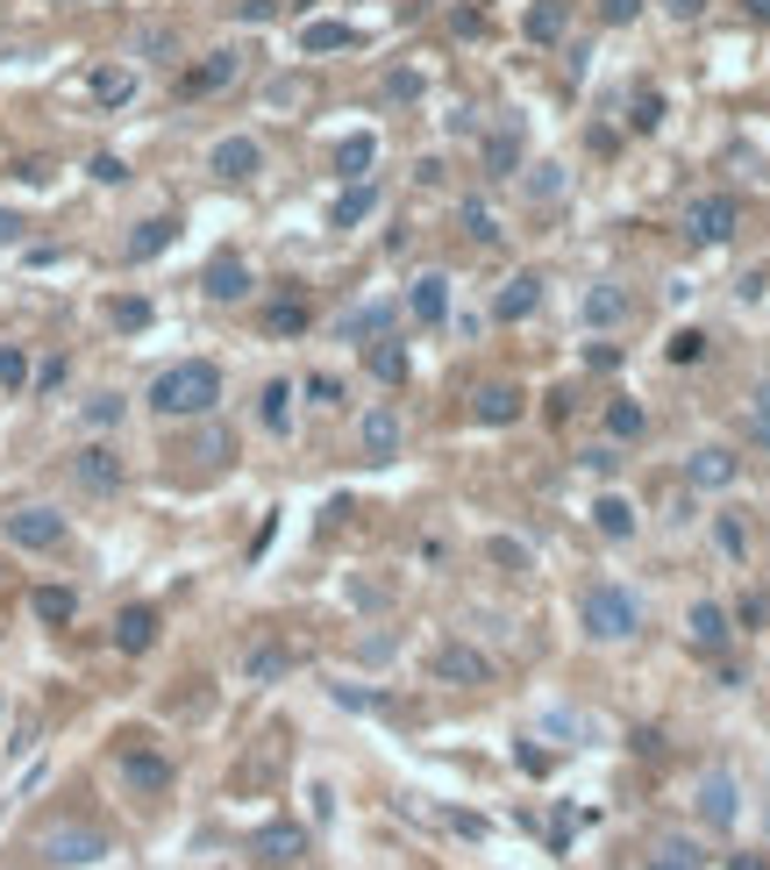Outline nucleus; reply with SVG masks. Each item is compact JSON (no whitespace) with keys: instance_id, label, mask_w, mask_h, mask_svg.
Returning <instances> with one entry per match:
<instances>
[{"instance_id":"27","label":"nucleus","mask_w":770,"mask_h":870,"mask_svg":"<svg viewBox=\"0 0 770 870\" xmlns=\"http://www.w3.org/2000/svg\"><path fill=\"white\" fill-rule=\"evenodd\" d=\"M371 164H379V137H343L336 143V178H350V186H357Z\"/></svg>"},{"instance_id":"3","label":"nucleus","mask_w":770,"mask_h":870,"mask_svg":"<svg viewBox=\"0 0 770 870\" xmlns=\"http://www.w3.org/2000/svg\"><path fill=\"white\" fill-rule=\"evenodd\" d=\"M108 849H115V842L94 828V820H51V828L36 835V857L57 863V870H86V863L108 857Z\"/></svg>"},{"instance_id":"57","label":"nucleus","mask_w":770,"mask_h":870,"mask_svg":"<svg viewBox=\"0 0 770 870\" xmlns=\"http://www.w3.org/2000/svg\"><path fill=\"white\" fill-rule=\"evenodd\" d=\"M671 14H677V22H699V14H706V0H671Z\"/></svg>"},{"instance_id":"4","label":"nucleus","mask_w":770,"mask_h":870,"mask_svg":"<svg viewBox=\"0 0 770 870\" xmlns=\"http://www.w3.org/2000/svg\"><path fill=\"white\" fill-rule=\"evenodd\" d=\"M0 535H8L14 550H57L65 543V514H57V507H8V514H0Z\"/></svg>"},{"instance_id":"39","label":"nucleus","mask_w":770,"mask_h":870,"mask_svg":"<svg viewBox=\"0 0 770 870\" xmlns=\"http://www.w3.org/2000/svg\"><path fill=\"white\" fill-rule=\"evenodd\" d=\"M714 543H720V550H728V557H735V564H742V557H749V529H742V521H735V514H714Z\"/></svg>"},{"instance_id":"29","label":"nucleus","mask_w":770,"mask_h":870,"mask_svg":"<svg viewBox=\"0 0 770 870\" xmlns=\"http://www.w3.org/2000/svg\"><path fill=\"white\" fill-rule=\"evenodd\" d=\"M257 422H264L271 435H285V428H293V385H285V379H271L264 393H257Z\"/></svg>"},{"instance_id":"50","label":"nucleus","mask_w":770,"mask_h":870,"mask_svg":"<svg viewBox=\"0 0 770 870\" xmlns=\"http://www.w3.org/2000/svg\"><path fill=\"white\" fill-rule=\"evenodd\" d=\"M386 322H392V307H365V314L343 322V336H371V328H386Z\"/></svg>"},{"instance_id":"38","label":"nucleus","mask_w":770,"mask_h":870,"mask_svg":"<svg viewBox=\"0 0 770 870\" xmlns=\"http://www.w3.org/2000/svg\"><path fill=\"white\" fill-rule=\"evenodd\" d=\"M0 385H8V393H22V385H29V350H22V342H0Z\"/></svg>"},{"instance_id":"19","label":"nucleus","mask_w":770,"mask_h":870,"mask_svg":"<svg viewBox=\"0 0 770 870\" xmlns=\"http://www.w3.org/2000/svg\"><path fill=\"white\" fill-rule=\"evenodd\" d=\"M521 150H528V137H521V122L507 115V122L486 137V172L492 178H513V172H521Z\"/></svg>"},{"instance_id":"21","label":"nucleus","mask_w":770,"mask_h":870,"mask_svg":"<svg viewBox=\"0 0 770 870\" xmlns=\"http://www.w3.org/2000/svg\"><path fill=\"white\" fill-rule=\"evenodd\" d=\"M699 820H706V828H728V820H735V777L728 771H706L699 777Z\"/></svg>"},{"instance_id":"36","label":"nucleus","mask_w":770,"mask_h":870,"mask_svg":"<svg viewBox=\"0 0 770 870\" xmlns=\"http://www.w3.org/2000/svg\"><path fill=\"white\" fill-rule=\"evenodd\" d=\"M642 428H649V414L636 407V400H614V407H607V435H614V443H636Z\"/></svg>"},{"instance_id":"18","label":"nucleus","mask_w":770,"mask_h":870,"mask_svg":"<svg viewBox=\"0 0 770 870\" xmlns=\"http://www.w3.org/2000/svg\"><path fill=\"white\" fill-rule=\"evenodd\" d=\"M471 414H478V422H486V428H513V422H521V385H478V400H471Z\"/></svg>"},{"instance_id":"41","label":"nucleus","mask_w":770,"mask_h":870,"mask_svg":"<svg viewBox=\"0 0 770 870\" xmlns=\"http://www.w3.org/2000/svg\"><path fill=\"white\" fill-rule=\"evenodd\" d=\"M749 435H757V443L770 449V379L757 385V393H749Z\"/></svg>"},{"instance_id":"58","label":"nucleus","mask_w":770,"mask_h":870,"mask_svg":"<svg viewBox=\"0 0 770 870\" xmlns=\"http://www.w3.org/2000/svg\"><path fill=\"white\" fill-rule=\"evenodd\" d=\"M742 8H749V14H757V22H770V0H742Z\"/></svg>"},{"instance_id":"53","label":"nucleus","mask_w":770,"mask_h":870,"mask_svg":"<svg viewBox=\"0 0 770 870\" xmlns=\"http://www.w3.org/2000/svg\"><path fill=\"white\" fill-rule=\"evenodd\" d=\"M585 365H593V371H614V365H621V350H614V342H593V350H585Z\"/></svg>"},{"instance_id":"40","label":"nucleus","mask_w":770,"mask_h":870,"mask_svg":"<svg viewBox=\"0 0 770 870\" xmlns=\"http://www.w3.org/2000/svg\"><path fill=\"white\" fill-rule=\"evenodd\" d=\"M122 422V393H94L86 400V428H115Z\"/></svg>"},{"instance_id":"6","label":"nucleus","mask_w":770,"mask_h":870,"mask_svg":"<svg viewBox=\"0 0 770 870\" xmlns=\"http://www.w3.org/2000/svg\"><path fill=\"white\" fill-rule=\"evenodd\" d=\"M236 72H243V51H207L193 72H178V100H215V94H229Z\"/></svg>"},{"instance_id":"48","label":"nucleus","mask_w":770,"mask_h":870,"mask_svg":"<svg viewBox=\"0 0 770 870\" xmlns=\"http://www.w3.org/2000/svg\"><path fill=\"white\" fill-rule=\"evenodd\" d=\"M115 328H150V300H115Z\"/></svg>"},{"instance_id":"12","label":"nucleus","mask_w":770,"mask_h":870,"mask_svg":"<svg viewBox=\"0 0 770 870\" xmlns=\"http://www.w3.org/2000/svg\"><path fill=\"white\" fill-rule=\"evenodd\" d=\"M521 36L535 43V51H556V43L571 36V0H528V14H521Z\"/></svg>"},{"instance_id":"25","label":"nucleus","mask_w":770,"mask_h":870,"mask_svg":"<svg viewBox=\"0 0 770 870\" xmlns=\"http://www.w3.org/2000/svg\"><path fill=\"white\" fill-rule=\"evenodd\" d=\"M86 94H94L100 108H129V100H135V72H122V65H100L94 79H86Z\"/></svg>"},{"instance_id":"2","label":"nucleus","mask_w":770,"mask_h":870,"mask_svg":"<svg viewBox=\"0 0 770 870\" xmlns=\"http://www.w3.org/2000/svg\"><path fill=\"white\" fill-rule=\"evenodd\" d=\"M578 613H585V635L593 642H636L642 635V599L628 585H585Z\"/></svg>"},{"instance_id":"26","label":"nucleus","mask_w":770,"mask_h":870,"mask_svg":"<svg viewBox=\"0 0 770 870\" xmlns=\"http://www.w3.org/2000/svg\"><path fill=\"white\" fill-rule=\"evenodd\" d=\"M371 207H379V186H371V178H357V186L343 193L336 207H328V229H357V221H365Z\"/></svg>"},{"instance_id":"56","label":"nucleus","mask_w":770,"mask_h":870,"mask_svg":"<svg viewBox=\"0 0 770 870\" xmlns=\"http://www.w3.org/2000/svg\"><path fill=\"white\" fill-rule=\"evenodd\" d=\"M0 243H22V215H8V207H0Z\"/></svg>"},{"instance_id":"24","label":"nucleus","mask_w":770,"mask_h":870,"mask_svg":"<svg viewBox=\"0 0 770 870\" xmlns=\"http://www.w3.org/2000/svg\"><path fill=\"white\" fill-rule=\"evenodd\" d=\"M172 243H178V221H172V215H150V221H135V236H129V264L158 258V250H172Z\"/></svg>"},{"instance_id":"7","label":"nucleus","mask_w":770,"mask_h":870,"mask_svg":"<svg viewBox=\"0 0 770 870\" xmlns=\"http://www.w3.org/2000/svg\"><path fill=\"white\" fill-rule=\"evenodd\" d=\"M72 486H79V492H100V500H108V492H122V486H129V464L115 457L108 443H86L79 457H72Z\"/></svg>"},{"instance_id":"1","label":"nucleus","mask_w":770,"mask_h":870,"mask_svg":"<svg viewBox=\"0 0 770 870\" xmlns=\"http://www.w3.org/2000/svg\"><path fill=\"white\" fill-rule=\"evenodd\" d=\"M215 400H221V371L207 365V357L164 365L158 379H150V414H164V422H193V414H215Z\"/></svg>"},{"instance_id":"5","label":"nucleus","mask_w":770,"mask_h":870,"mask_svg":"<svg viewBox=\"0 0 770 870\" xmlns=\"http://www.w3.org/2000/svg\"><path fill=\"white\" fill-rule=\"evenodd\" d=\"M735 221H742L735 193H699V200L685 207V236H692V243H728Z\"/></svg>"},{"instance_id":"13","label":"nucleus","mask_w":770,"mask_h":870,"mask_svg":"<svg viewBox=\"0 0 770 870\" xmlns=\"http://www.w3.org/2000/svg\"><path fill=\"white\" fill-rule=\"evenodd\" d=\"M735 471H742V457H735V449H720V443L692 449V464H685L692 492H728V486H735Z\"/></svg>"},{"instance_id":"10","label":"nucleus","mask_w":770,"mask_h":870,"mask_svg":"<svg viewBox=\"0 0 770 870\" xmlns=\"http://www.w3.org/2000/svg\"><path fill=\"white\" fill-rule=\"evenodd\" d=\"M250 264L236 258V250H215V258H207V272H200V293L207 300H221V307H236V300H250Z\"/></svg>"},{"instance_id":"8","label":"nucleus","mask_w":770,"mask_h":870,"mask_svg":"<svg viewBox=\"0 0 770 870\" xmlns=\"http://www.w3.org/2000/svg\"><path fill=\"white\" fill-rule=\"evenodd\" d=\"M429 678L435 685H492V656L464 650V642H435L429 650Z\"/></svg>"},{"instance_id":"17","label":"nucleus","mask_w":770,"mask_h":870,"mask_svg":"<svg viewBox=\"0 0 770 870\" xmlns=\"http://www.w3.org/2000/svg\"><path fill=\"white\" fill-rule=\"evenodd\" d=\"M685 635L699 642V650H728V635H735L728 607H720V599H692V613H685Z\"/></svg>"},{"instance_id":"55","label":"nucleus","mask_w":770,"mask_h":870,"mask_svg":"<svg viewBox=\"0 0 770 870\" xmlns=\"http://www.w3.org/2000/svg\"><path fill=\"white\" fill-rule=\"evenodd\" d=\"M449 820V828H457V835H471V842H478V835H486V820H478V814H443Z\"/></svg>"},{"instance_id":"30","label":"nucleus","mask_w":770,"mask_h":870,"mask_svg":"<svg viewBox=\"0 0 770 870\" xmlns=\"http://www.w3.org/2000/svg\"><path fill=\"white\" fill-rule=\"evenodd\" d=\"M285 671H293V650H279V642H257V650L243 656L250 685H271V678H285Z\"/></svg>"},{"instance_id":"47","label":"nucleus","mask_w":770,"mask_h":870,"mask_svg":"<svg viewBox=\"0 0 770 870\" xmlns=\"http://www.w3.org/2000/svg\"><path fill=\"white\" fill-rule=\"evenodd\" d=\"M486 557H492V564H507V572H528V550L513 543V535H492V543H486Z\"/></svg>"},{"instance_id":"20","label":"nucleus","mask_w":770,"mask_h":870,"mask_svg":"<svg viewBox=\"0 0 770 870\" xmlns=\"http://www.w3.org/2000/svg\"><path fill=\"white\" fill-rule=\"evenodd\" d=\"M158 642V607H122L115 613V650L122 656H143Z\"/></svg>"},{"instance_id":"54","label":"nucleus","mask_w":770,"mask_h":870,"mask_svg":"<svg viewBox=\"0 0 770 870\" xmlns=\"http://www.w3.org/2000/svg\"><path fill=\"white\" fill-rule=\"evenodd\" d=\"M343 707H386V693H357V685H336Z\"/></svg>"},{"instance_id":"22","label":"nucleus","mask_w":770,"mask_h":870,"mask_svg":"<svg viewBox=\"0 0 770 870\" xmlns=\"http://www.w3.org/2000/svg\"><path fill=\"white\" fill-rule=\"evenodd\" d=\"M406 307H414V322H443V314H449V279L443 272H421L414 279V293H406Z\"/></svg>"},{"instance_id":"37","label":"nucleus","mask_w":770,"mask_h":870,"mask_svg":"<svg viewBox=\"0 0 770 870\" xmlns=\"http://www.w3.org/2000/svg\"><path fill=\"white\" fill-rule=\"evenodd\" d=\"M264 328H271V336H300V328H307V307H300V300H271Z\"/></svg>"},{"instance_id":"33","label":"nucleus","mask_w":770,"mask_h":870,"mask_svg":"<svg viewBox=\"0 0 770 870\" xmlns=\"http://www.w3.org/2000/svg\"><path fill=\"white\" fill-rule=\"evenodd\" d=\"M365 365H371V379H386V385H400L406 379V350H400V342H371V350H365Z\"/></svg>"},{"instance_id":"23","label":"nucleus","mask_w":770,"mask_h":870,"mask_svg":"<svg viewBox=\"0 0 770 870\" xmlns=\"http://www.w3.org/2000/svg\"><path fill=\"white\" fill-rule=\"evenodd\" d=\"M593 529L607 535V543H628V535H636V507H628L621 492H599L593 500Z\"/></svg>"},{"instance_id":"51","label":"nucleus","mask_w":770,"mask_h":870,"mask_svg":"<svg viewBox=\"0 0 770 870\" xmlns=\"http://www.w3.org/2000/svg\"><path fill=\"white\" fill-rule=\"evenodd\" d=\"M94 178H100V186H122V178H129V164H122V157H108V150H100V157H94Z\"/></svg>"},{"instance_id":"14","label":"nucleus","mask_w":770,"mask_h":870,"mask_svg":"<svg viewBox=\"0 0 770 870\" xmlns=\"http://www.w3.org/2000/svg\"><path fill=\"white\" fill-rule=\"evenodd\" d=\"M122 785L129 792H143V800H158V792H172V763L158 757V749H122Z\"/></svg>"},{"instance_id":"11","label":"nucleus","mask_w":770,"mask_h":870,"mask_svg":"<svg viewBox=\"0 0 770 870\" xmlns=\"http://www.w3.org/2000/svg\"><path fill=\"white\" fill-rule=\"evenodd\" d=\"M250 857L257 863H307V828H293V820H271V828L250 835Z\"/></svg>"},{"instance_id":"28","label":"nucleus","mask_w":770,"mask_h":870,"mask_svg":"<svg viewBox=\"0 0 770 870\" xmlns=\"http://www.w3.org/2000/svg\"><path fill=\"white\" fill-rule=\"evenodd\" d=\"M29 607H36L43 628H65L72 613H79V592H72V585H36V599H29Z\"/></svg>"},{"instance_id":"42","label":"nucleus","mask_w":770,"mask_h":870,"mask_svg":"<svg viewBox=\"0 0 770 870\" xmlns=\"http://www.w3.org/2000/svg\"><path fill=\"white\" fill-rule=\"evenodd\" d=\"M449 36H486V8H471V0H464V8H449Z\"/></svg>"},{"instance_id":"31","label":"nucleus","mask_w":770,"mask_h":870,"mask_svg":"<svg viewBox=\"0 0 770 870\" xmlns=\"http://www.w3.org/2000/svg\"><path fill=\"white\" fill-rule=\"evenodd\" d=\"M350 43H357V29H350V22H307V29H300V51H307V57H322V51H350Z\"/></svg>"},{"instance_id":"49","label":"nucleus","mask_w":770,"mask_h":870,"mask_svg":"<svg viewBox=\"0 0 770 870\" xmlns=\"http://www.w3.org/2000/svg\"><path fill=\"white\" fill-rule=\"evenodd\" d=\"M636 14H642V0H599V22L607 29H628Z\"/></svg>"},{"instance_id":"52","label":"nucleus","mask_w":770,"mask_h":870,"mask_svg":"<svg viewBox=\"0 0 770 870\" xmlns=\"http://www.w3.org/2000/svg\"><path fill=\"white\" fill-rule=\"evenodd\" d=\"M193 457H207V464H221V457H229V435H221V428H207V435H200V449H193Z\"/></svg>"},{"instance_id":"16","label":"nucleus","mask_w":770,"mask_h":870,"mask_svg":"<svg viewBox=\"0 0 770 870\" xmlns=\"http://www.w3.org/2000/svg\"><path fill=\"white\" fill-rule=\"evenodd\" d=\"M357 443H365V457L371 464H386V457H400V443H406V428H400V414L392 407H371L365 422H357Z\"/></svg>"},{"instance_id":"15","label":"nucleus","mask_w":770,"mask_h":870,"mask_svg":"<svg viewBox=\"0 0 770 870\" xmlns=\"http://www.w3.org/2000/svg\"><path fill=\"white\" fill-rule=\"evenodd\" d=\"M542 286H550L542 272H513L507 286L492 293V322H528V314L542 307Z\"/></svg>"},{"instance_id":"43","label":"nucleus","mask_w":770,"mask_h":870,"mask_svg":"<svg viewBox=\"0 0 770 870\" xmlns=\"http://www.w3.org/2000/svg\"><path fill=\"white\" fill-rule=\"evenodd\" d=\"M564 193V164H535V178H528V200H556Z\"/></svg>"},{"instance_id":"9","label":"nucleus","mask_w":770,"mask_h":870,"mask_svg":"<svg viewBox=\"0 0 770 870\" xmlns=\"http://www.w3.org/2000/svg\"><path fill=\"white\" fill-rule=\"evenodd\" d=\"M207 172H215L221 186H250V178L264 172V143L257 137H221L215 150H207Z\"/></svg>"},{"instance_id":"32","label":"nucleus","mask_w":770,"mask_h":870,"mask_svg":"<svg viewBox=\"0 0 770 870\" xmlns=\"http://www.w3.org/2000/svg\"><path fill=\"white\" fill-rule=\"evenodd\" d=\"M585 322H593V328L628 322V293L621 286H593V293H585Z\"/></svg>"},{"instance_id":"45","label":"nucleus","mask_w":770,"mask_h":870,"mask_svg":"<svg viewBox=\"0 0 770 870\" xmlns=\"http://www.w3.org/2000/svg\"><path fill=\"white\" fill-rule=\"evenodd\" d=\"M699 357H706V336L699 328H677L671 336V365H699Z\"/></svg>"},{"instance_id":"35","label":"nucleus","mask_w":770,"mask_h":870,"mask_svg":"<svg viewBox=\"0 0 770 870\" xmlns=\"http://www.w3.org/2000/svg\"><path fill=\"white\" fill-rule=\"evenodd\" d=\"M457 229L471 236V243H500V221H492L486 200H464V207H457Z\"/></svg>"},{"instance_id":"34","label":"nucleus","mask_w":770,"mask_h":870,"mask_svg":"<svg viewBox=\"0 0 770 870\" xmlns=\"http://www.w3.org/2000/svg\"><path fill=\"white\" fill-rule=\"evenodd\" d=\"M421 86H429V79H421L414 65H392L386 86H379V100H386V108H406V100H421Z\"/></svg>"},{"instance_id":"44","label":"nucleus","mask_w":770,"mask_h":870,"mask_svg":"<svg viewBox=\"0 0 770 870\" xmlns=\"http://www.w3.org/2000/svg\"><path fill=\"white\" fill-rule=\"evenodd\" d=\"M628 122H636V137L663 129V94H636V115H628Z\"/></svg>"},{"instance_id":"46","label":"nucleus","mask_w":770,"mask_h":870,"mask_svg":"<svg viewBox=\"0 0 770 870\" xmlns=\"http://www.w3.org/2000/svg\"><path fill=\"white\" fill-rule=\"evenodd\" d=\"M307 400H314V407H343V379H336V371H314V379H307Z\"/></svg>"}]
</instances>
